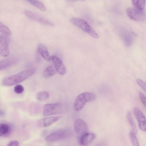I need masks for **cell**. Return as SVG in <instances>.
<instances>
[{
  "label": "cell",
  "instance_id": "e0dca14e",
  "mask_svg": "<svg viewBox=\"0 0 146 146\" xmlns=\"http://www.w3.org/2000/svg\"><path fill=\"white\" fill-rule=\"evenodd\" d=\"M127 121L130 125L132 132L135 134H137V129L133 119L130 112H128L127 115Z\"/></svg>",
  "mask_w": 146,
  "mask_h": 146
},
{
  "label": "cell",
  "instance_id": "30bf717a",
  "mask_svg": "<svg viewBox=\"0 0 146 146\" xmlns=\"http://www.w3.org/2000/svg\"><path fill=\"white\" fill-rule=\"evenodd\" d=\"M61 117V116H51L42 118L38 122V126L40 128L48 127L58 121Z\"/></svg>",
  "mask_w": 146,
  "mask_h": 146
},
{
  "label": "cell",
  "instance_id": "7a4b0ae2",
  "mask_svg": "<svg viewBox=\"0 0 146 146\" xmlns=\"http://www.w3.org/2000/svg\"><path fill=\"white\" fill-rule=\"evenodd\" d=\"M67 109V106L62 103L46 104L44 107L43 115L46 116L60 114L65 112Z\"/></svg>",
  "mask_w": 146,
  "mask_h": 146
},
{
  "label": "cell",
  "instance_id": "2e32d148",
  "mask_svg": "<svg viewBox=\"0 0 146 146\" xmlns=\"http://www.w3.org/2000/svg\"><path fill=\"white\" fill-rule=\"evenodd\" d=\"M57 72L53 66L50 65L46 68L43 73V76L45 78H48L54 75Z\"/></svg>",
  "mask_w": 146,
  "mask_h": 146
},
{
  "label": "cell",
  "instance_id": "9a60e30c",
  "mask_svg": "<svg viewBox=\"0 0 146 146\" xmlns=\"http://www.w3.org/2000/svg\"><path fill=\"white\" fill-rule=\"evenodd\" d=\"M17 60L15 58H9L2 60L0 62V69H3L16 63Z\"/></svg>",
  "mask_w": 146,
  "mask_h": 146
},
{
  "label": "cell",
  "instance_id": "5bb4252c",
  "mask_svg": "<svg viewBox=\"0 0 146 146\" xmlns=\"http://www.w3.org/2000/svg\"><path fill=\"white\" fill-rule=\"evenodd\" d=\"M38 52L46 61L49 62L51 60L48 50L46 46L42 43L39 44L37 46Z\"/></svg>",
  "mask_w": 146,
  "mask_h": 146
},
{
  "label": "cell",
  "instance_id": "277c9868",
  "mask_svg": "<svg viewBox=\"0 0 146 146\" xmlns=\"http://www.w3.org/2000/svg\"><path fill=\"white\" fill-rule=\"evenodd\" d=\"M96 99V96L93 93L85 92L79 95L75 100L74 107L77 111L80 110L87 102L94 101Z\"/></svg>",
  "mask_w": 146,
  "mask_h": 146
},
{
  "label": "cell",
  "instance_id": "52a82bcc",
  "mask_svg": "<svg viewBox=\"0 0 146 146\" xmlns=\"http://www.w3.org/2000/svg\"><path fill=\"white\" fill-rule=\"evenodd\" d=\"M24 13L31 19L42 25L49 26H52L54 25L53 23L50 21L32 11L28 10H25L24 11Z\"/></svg>",
  "mask_w": 146,
  "mask_h": 146
},
{
  "label": "cell",
  "instance_id": "ffe728a7",
  "mask_svg": "<svg viewBox=\"0 0 146 146\" xmlns=\"http://www.w3.org/2000/svg\"><path fill=\"white\" fill-rule=\"evenodd\" d=\"M10 132L9 127L7 124L2 123L0 125V135L3 136L8 135Z\"/></svg>",
  "mask_w": 146,
  "mask_h": 146
},
{
  "label": "cell",
  "instance_id": "7402d4cb",
  "mask_svg": "<svg viewBox=\"0 0 146 146\" xmlns=\"http://www.w3.org/2000/svg\"><path fill=\"white\" fill-rule=\"evenodd\" d=\"M0 31L3 34L9 35L11 32L9 29L1 22H0Z\"/></svg>",
  "mask_w": 146,
  "mask_h": 146
},
{
  "label": "cell",
  "instance_id": "7c38bea8",
  "mask_svg": "<svg viewBox=\"0 0 146 146\" xmlns=\"http://www.w3.org/2000/svg\"><path fill=\"white\" fill-rule=\"evenodd\" d=\"M95 135L92 133L86 132L82 134L79 139L80 144L83 146H87L95 139Z\"/></svg>",
  "mask_w": 146,
  "mask_h": 146
},
{
  "label": "cell",
  "instance_id": "4316f807",
  "mask_svg": "<svg viewBox=\"0 0 146 146\" xmlns=\"http://www.w3.org/2000/svg\"><path fill=\"white\" fill-rule=\"evenodd\" d=\"M19 143L16 140H13L10 141L8 144L7 146H18Z\"/></svg>",
  "mask_w": 146,
  "mask_h": 146
},
{
  "label": "cell",
  "instance_id": "484cf974",
  "mask_svg": "<svg viewBox=\"0 0 146 146\" xmlns=\"http://www.w3.org/2000/svg\"><path fill=\"white\" fill-rule=\"evenodd\" d=\"M139 94L142 103L146 108V97L141 92H139Z\"/></svg>",
  "mask_w": 146,
  "mask_h": 146
},
{
  "label": "cell",
  "instance_id": "ba28073f",
  "mask_svg": "<svg viewBox=\"0 0 146 146\" xmlns=\"http://www.w3.org/2000/svg\"><path fill=\"white\" fill-rule=\"evenodd\" d=\"M133 112L137 119L140 129L144 131H146V118L138 108L135 107L133 109Z\"/></svg>",
  "mask_w": 146,
  "mask_h": 146
},
{
  "label": "cell",
  "instance_id": "4fadbf2b",
  "mask_svg": "<svg viewBox=\"0 0 146 146\" xmlns=\"http://www.w3.org/2000/svg\"><path fill=\"white\" fill-rule=\"evenodd\" d=\"M74 129L77 133L79 134H82L87 132L88 127L84 121L81 119H77L75 122Z\"/></svg>",
  "mask_w": 146,
  "mask_h": 146
},
{
  "label": "cell",
  "instance_id": "cb8c5ba5",
  "mask_svg": "<svg viewBox=\"0 0 146 146\" xmlns=\"http://www.w3.org/2000/svg\"><path fill=\"white\" fill-rule=\"evenodd\" d=\"M24 91V88L23 86L20 85L18 84L15 86L14 88L15 92L17 94L22 93Z\"/></svg>",
  "mask_w": 146,
  "mask_h": 146
},
{
  "label": "cell",
  "instance_id": "8fae6325",
  "mask_svg": "<svg viewBox=\"0 0 146 146\" xmlns=\"http://www.w3.org/2000/svg\"><path fill=\"white\" fill-rule=\"evenodd\" d=\"M51 60L57 72L60 75L64 74L66 72V68L61 60L55 55L51 56Z\"/></svg>",
  "mask_w": 146,
  "mask_h": 146
},
{
  "label": "cell",
  "instance_id": "ac0fdd59",
  "mask_svg": "<svg viewBox=\"0 0 146 146\" xmlns=\"http://www.w3.org/2000/svg\"><path fill=\"white\" fill-rule=\"evenodd\" d=\"M145 1V0H132V3L135 8L136 9L143 11L144 8Z\"/></svg>",
  "mask_w": 146,
  "mask_h": 146
},
{
  "label": "cell",
  "instance_id": "d4e9b609",
  "mask_svg": "<svg viewBox=\"0 0 146 146\" xmlns=\"http://www.w3.org/2000/svg\"><path fill=\"white\" fill-rule=\"evenodd\" d=\"M136 82L138 85L146 92V83L139 79H137Z\"/></svg>",
  "mask_w": 146,
  "mask_h": 146
},
{
  "label": "cell",
  "instance_id": "5b68a950",
  "mask_svg": "<svg viewBox=\"0 0 146 146\" xmlns=\"http://www.w3.org/2000/svg\"><path fill=\"white\" fill-rule=\"evenodd\" d=\"M69 135V132L66 130H57L48 135L45 139L48 142L58 141L65 139L68 137Z\"/></svg>",
  "mask_w": 146,
  "mask_h": 146
},
{
  "label": "cell",
  "instance_id": "603a6c76",
  "mask_svg": "<svg viewBox=\"0 0 146 146\" xmlns=\"http://www.w3.org/2000/svg\"><path fill=\"white\" fill-rule=\"evenodd\" d=\"M129 136L133 146H139L138 140L135 134L132 131H131L129 133Z\"/></svg>",
  "mask_w": 146,
  "mask_h": 146
},
{
  "label": "cell",
  "instance_id": "8992f818",
  "mask_svg": "<svg viewBox=\"0 0 146 146\" xmlns=\"http://www.w3.org/2000/svg\"><path fill=\"white\" fill-rule=\"evenodd\" d=\"M10 40L9 35L3 34L0 35V54L4 57H6L9 54V44Z\"/></svg>",
  "mask_w": 146,
  "mask_h": 146
},
{
  "label": "cell",
  "instance_id": "44dd1931",
  "mask_svg": "<svg viewBox=\"0 0 146 146\" xmlns=\"http://www.w3.org/2000/svg\"><path fill=\"white\" fill-rule=\"evenodd\" d=\"M49 97L48 93L45 91H42L38 93L36 95L37 99L40 101H43L46 100Z\"/></svg>",
  "mask_w": 146,
  "mask_h": 146
},
{
  "label": "cell",
  "instance_id": "d6986e66",
  "mask_svg": "<svg viewBox=\"0 0 146 146\" xmlns=\"http://www.w3.org/2000/svg\"><path fill=\"white\" fill-rule=\"evenodd\" d=\"M28 1L32 5L42 11H45L46 10V7L44 4L39 1L29 0Z\"/></svg>",
  "mask_w": 146,
  "mask_h": 146
},
{
  "label": "cell",
  "instance_id": "83f0119b",
  "mask_svg": "<svg viewBox=\"0 0 146 146\" xmlns=\"http://www.w3.org/2000/svg\"><path fill=\"white\" fill-rule=\"evenodd\" d=\"M5 111L3 110H1L0 111V115L1 116H3L4 115H5Z\"/></svg>",
  "mask_w": 146,
  "mask_h": 146
},
{
  "label": "cell",
  "instance_id": "9c48e42d",
  "mask_svg": "<svg viewBox=\"0 0 146 146\" xmlns=\"http://www.w3.org/2000/svg\"><path fill=\"white\" fill-rule=\"evenodd\" d=\"M126 13L129 18L135 21H141L144 18L143 11L138 10L135 8H128L126 10Z\"/></svg>",
  "mask_w": 146,
  "mask_h": 146
},
{
  "label": "cell",
  "instance_id": "6da1fadb",
  "mask_svg": "<svg viewBox=\"0 0 146 146\" xmlns=\"http://www.w3.org/2000/svg\"><path fill=\"white\" fill-rule=\"evenodd\" d=\"M36 71L35 68H32L23 71L18 74L5 79L2 82L5 86H11L20 83L27 79Z\"/></svg>",
  "mask_w": 146,
  "mask_h": 146
},
{
  "label": "cell",
  "instance_id": "3957f363",
  "mask_svg": "<svg viewBox=\"0 0 146 146\" xmlns=\"http://www.w3.org/2000/svg\"><path fill=\"white\" fill-rule=\"evenodd\" d=\"M74 25L78 27L84 32L87 33L94 38H98V34L86 21L79 18H73L70 20Z\"/></svg>",
  "mask_w": 146,
  "mask_h": 146
}]
</instances>
